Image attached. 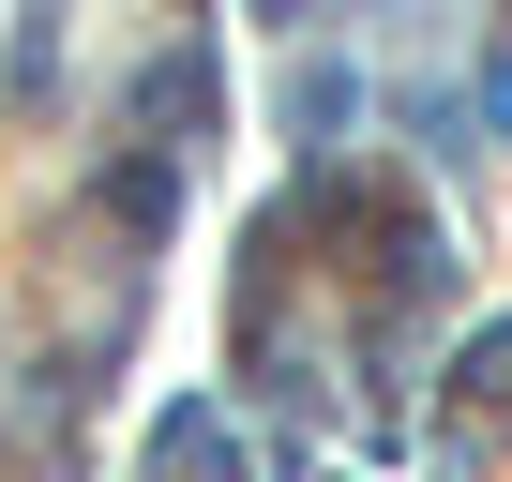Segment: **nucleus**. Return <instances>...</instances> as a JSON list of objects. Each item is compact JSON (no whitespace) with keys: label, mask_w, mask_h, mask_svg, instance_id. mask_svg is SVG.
Returning <instances> with one entry per match:
<instances>
[{"label":"nucleus","mask_w":512,"mask_h":482,"mask_svg":"<svg viewBox=\"0 0 512 482\" xmlns=\"http://www.w3.org/2000/svg\"><path fill=\"white\" fill-rule=\"evenodd\" d=\"M151 467H181V482H241V437H226V407H166V422H151Z\"/></svg>","instance_id":"f257e3e1"},{"label":"nucleus","mask_w":512,"mask_h":482,"mask_svg":"<svg viewBox=\"0 0 512 482\" xmlns=\"http://www.w3.org/2000/svg\"><path fill=\"white\" fill-rule=\"evenodd\" d=\"M211 91H226V76H211V46H166V61L136 76V121H211Z\"/></svg>","instance_id":"f03ea898"},{"label":"nucleus","mask_w":512,"mask_h":482,"mask_svg":"<svg viewBox=\"0 0 512 482\" xmlns=\"http://www.w3.org/2000/svg\"><path fill=\"white\" fill-rule=\"evenodd\" d=\"M467 392H512V317H497V332L467 347Z\"/></svg>","instance_id":"7ed1b4c3"},{"label":"nucleus","mask_w":512,"mask_h":482,"mask_svg":"<svg viewBox=\"0 0 512 482\" xmlns=\"http://www.w3.org/2000/svg\"><path fill=\"white\" fill-rule=\"evenodd\" d=\"M482 121H497V136H512V46H497V61H482Z\"/></svg>","instance_id":"20e7f679"}]
</instances>
